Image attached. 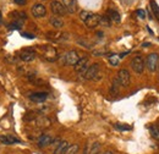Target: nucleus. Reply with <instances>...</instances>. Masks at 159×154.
<instances>
[{"instance_id":"f257e3e1","label":"nucleus","mask_w":159,"mask_h":154,"mask_svg":"<svg viewBox=\"0 0 159 154\" xmlns=\"http://www.w3.org/2000/svg\"><path fill=\"white\" fill-rule=\"evenodd\" d=\"M42 55H43V58L45 59L47 61H50V62L58 60V58H59L57 49L54 47H50V45L42 47Z\"/></svg>"},{"instance_id":"f03ea898","label":"nucleus","mask_w":159,"mask_h":154,"mask_svg":"<svg viewBox=\"0 0 159 154\" xmlns=\"http://www.w3.org/2000/svg\"><path fill=\"white\" fill-rule=\"evenodd\" d=\"M159 65V55L157 53H151L149 55H147L146 59V67L151 71V72H154L157 69H158Z\"/></svg>"},{"instance_id":"7ed1b4c3","label":"nucleus","mask_w":159,"mask_h":154,"mask_svg":"<svg viewBox=\"0 0 159 154\" xmlns=\"http://www.w3.org/2000/svg\"><path fill=\"white\" fill-rule=\"evenodd\" d=\"M144 67H146V65H144V61H143L142 57L137 55V57L132 58V60H131V69L136 74H142L144 71Z\"/></svg>"},{"instance_id":"20e7f679","label":"nucleus","mask_w":159,"mask_h":154,"mask_svg":"<svg viewBox=\"0 0 159 154\" xmlns=\"http://www.w3.org/2000/svg\"><path fill=\"white\" fill-rule=\"evenodd\" d=\"M50 10H52V12H53L54 15H57V16H62V15H65V14L67 12V10H66V7L64 6V4L58 1V0H54V1L50 2Z\"/></svg>"},{"instance_id":"39448f33","label":"nucleus","mask_w":159,"mask_h":154,"mask_svg":"<svg viewBox=\"0 0 159 154\" xmlns=\"http://www.w3.org/2000/svg\"><path fill=\"white\" fill-rule=\"evenodd\" d=\"M116 79L119 81L120 86H122V87H127V86L130 84V81H131V76H130L129 70H126V69H121V70H119Z\"/></svg>"},{"instance_id":"423d86ee","label":"nucleus","mask_w":159,"mask_h":154,"mask_svg":"<svg viewBox=\"0 0 159 154\" xmlns=\"http://www.w3.org/2000/svg\"><path fill=\"white\" fill-rule=\"evenodd\" d=\"M80 60L79 53L76 50H70L64 55V64L65 65H70V66H75L76 62Z\"/></svg>"},{"instance_id":"0eeeda50","label":"nucleus","mask_w":159,"mask_h":154,"mask_svg":"<svg viewBox=\"0 0 159 154\" xmlns=\"http://www.w3.org/2000/svg\"><path fill=\"white\" fill-rule=\"evenodd\" d=\"M98 74H99V64H92L83 74V77L84 79H96Z\"/></svg>"},{"instance_id":"6e6552de","label":"nucleus","mask_w":159,"mask_h":154,"mask_svg":"<svg viewBox=\"0 0 159 154\" xmlns=\"http://www.w3.org/2000/svg\"><path fill=\"white\" fill-rule=\"evenodd\" d=\"M88 62H89V59L87 58V57L80 58V60L75 65V71L77 74H80V75H83L86 72V70L88 69Z\"/></svg>"},{"instance_id":"1a4fd4ad","label":"nucleus","mask_w":159,"mask_h":154,"mask_svg":"<svg viewBox=\"0 0 159 154\" xmlns=\"http://www.w3.org/2000/svg\"><path fill=\"white\" fill-rule=\"evenodd\" d=\"M99 20H100L99 15L91 12V15L83 21V23H84L86 27H88V28H96V27L99 25Z\"/></svg>"},{"instance_id":"9d476101","label":"nucleus","mask_w":159,"mask_h":154,"mask_svg":"<svg viewBox=\"0 0 159 154\" xmlns=\"http://www.w3.org/2000/svg\"><path fill=\"white\" fill-rule=\"evenodd\" d=\"M32 15L37 19H40L47 15V9L43 4H34L32 6Z\"/></svg>"},{"instance_id":"9b49d317","label":"nucleus","mask_w":159,"mask_h":154,"mask_svg":"<svg viewBox=\"0 0 159 154\" xmlns=\"http://www.w3.org/2000/svg\"><path fill=\"white\" fill-rule=\"evenodd\" d=\"M0 142L5 146H12V144L20 143L21 141L12 135H0Z\"/></svg>"},{"instance_id":"f8f14e48","label":"nucleus","mask_w":159,"mask_h":154,"mask_svg":"<svg viewBox=\"0 0 159 154\" xmlns=\"http://www.w3.org/2000/svg\"><path fill=\"white\" fill-rule=\"evenodd\" d=\"M20 59L26 61V62H31L36 59V53L31 49H25V50H21L20 52Z\"/></svg>"},{"instance_id":"ddd939ff","label":"nucleus","mask_w":159,"mask_h":154,"mask_svg":"<svg viewBox=\"0 0 159 154\" xmlns=\"http://www.w3.org/2000/svg\"><path fill=\"white\" fill-rule=\"evenodd\" d=\"M53 142H54V138H53L52 136L42 135L39 138H38V147H39V148H45V147L53 144Z\"/></svg>"},{"instance_id":"4468645a","label":"nucleus","mask_w":159,"mask_h":154,"mask_svg":"<svg viewBox=\"0 0 159 154\" xmlns=\"http://www.w3.org/2000/svg\"><path fill=\"white\" fill-rule=\"evenodd\" d=\"M47 37L49 39L57 40V42H61V40L67 39V34L64 33V32H60V31H53V32H48L47 33Z\"/></svg>"},{"instance_id":"2eb2a0df","label":"nucleus","mask_w":159,"mask_h":154,"mask_svg":"<svg viewBox=\"0 0 159 154\" xmlns=\"http://www.w3.org/2000/svg\"><path fill=\"white\" fill-rule=\"evenodd\" d=\"M36 125H37L39 129H48V127H50L52 121H50L47 116L40 115V116H37V119H36Z\"/></svg>"},{"instance_id":"dca6fc26","label":"nucleus","mask_w":159,"mask_h":154,"mask_svg":"<svg viewBox=\"0 0 159 154\" xmlns=\"http://www.w3.org/2000/svg\"><path fill=\"white\" fill-rule=\"evenodd\" d=\"M48 98V94L45 92H34L30 94V99L34 103H43Z\"/></svg>"},{"instance_id":"f3484780","label":"nucleus","mask_w":159,"mask_h":154,"mask_svg":"<svg viewBox=\"0 0 159 154\" xmlns=\"http://www.w3.org/2000/svg\"><path fill=\"white\" fill-rule=\"evenodd\" d=\"M62 4H64V6L66 7L67 12H70V14L76 12V10H77L76 0H62Z\"/></svg>"},{"instance_id":"a211bd4d","label":"nucleus","mask_w":159,"mask_h":154,"mask_svg":"<svg viewBox=\"0 0 159 154\" xmlns=\"http://www.w3.org/2000/svg\"><path fill=\"white\" fill-rule=\"evenodd\" d=\"M69 142L67 141H60V143L55 147L54 149V154H65L66 149L69 148Z\"/></svg>"},{"instance_id":"6ab92c4d","label":"nucleus","mask_w":159,"mask_h":154,"mask_svg":"<svg viewBox=\"0 0 159 154\" xmlns=\"http://www.w3.org/2000/svg\"><path fill=\"white\" fill-rule=\"evenodd\" d=\"M49 23H50L54 28H57V29H59V28H61V27L64 26V21L60 19V17H57V16H52V17L49 19Z\"/></svg>"},{"instance_id":"aec40b11","label":"nucleus","mask_w":159,"mask_h":154,"mask_svg":"<svg viewBox=\"0 0 159 154\" xmlns=\"http://www.w3.org/2000/svg\"><path fill=\"white\" fill-rule=\"evenodd\" d=\"M107 16L111 20V21H114V22H120V20H121L119 12L115 11V10H113V9H109L107 11Z\"/></svg>"},{"instance_id":"412c9836","label":"nucleus","mask_w":159,"mask_h":154,"mask_svg":"<svg viewBox=\"0 0 159 154\" xmlns=\"http://www.w3.org/2000/svg\"><path fill=\"white\" fill-rule=\"evenodd\" d=\"M100 151H102L100 143L99 142H94L89 148V154H100Z\"/></svg>"},{"instance_id":"4be33fe9","label":"nucleus","mask_w":159,"mask_h":154,"mask_svg":"<svg viewBox=\"0 0 159 154\" xmlns=\"http://www.w3.org/2000/svg\"><path fill=\"white\" fill-rule=\"evenodd\" d=\"M79 151H80V144L75 143V144L69 146V148L66 149L65 154H79Z\"/></svg>"},{"instance_id":"5701e85b","label":"nucleus","mask_w":159,"mask_h":154,"mask_svg":"<svg viewBox=\"0 0 159 154\" xmlns=\"http://www.w3.org/2000/svg\"><path fill=\"white\" fill-rule=\"evenodd\" d=\"M151 9H152V12H153L154 17L159 20V6L154 0H151Z\"/></svg>"},{"instance_id":"b1692460","label":"nucleus","mask_w":159,"mask_h":154,"mask_svg":"<svg viewBox=\"0 0 159 154\" xmlns=\"http://www.w3.org/2000/svg\"><path fill=\"white\" fill-rule=\"evenodd\" d=\"M149 132H151V136L152 138H154L156 141H159V127L158 126H151L149 127Z\"/></svg>"},{"instance_id":"393cba45","label":"nucleus","mask_w":159,"mask_h":154,"mask_svg":"<svg viewBox=\"0 0 159 154\" xmlns=\"http://www.w3.org/2000/svg\"><path fill=\"white\" fill-rule=\"evenodd\" d=\"M99 25H102L103 27H110L111 26V20L109 19L108 16H100Z\"/></svg>"},{"instance_id":"a878e982","label":"nucleus","mask_w":159,"mask_h":154,"mask_svg":"<svg viewBox=\"0 0 159 154\" xmlns=\"http://www.w3.org/2000/svg\"><path fill=\"white\" fill-rule=\"evenodd\" d=\"M11 15L14 16V20H21V21H23V20L27 19V15L25 12H22V11H15Z\"/></svg>"},{"instance_id":"bb28decb","label":"nucleus","mask_w":159,"mask_h":154,"mask_svg":"<svg viewBox=\"0 0 159 154\" xmlns=\"http://www.w3.org/2000/svg\"><path fill=\"white\" fill-rule=\"evenodd\" d=\"M119 86H120V83H119V81L115 78L114 79V82H113V86H111V93L113 94H118L119 93Z\"/></svg>"},{"instance_id":"cd10ccee","label":"nucleus","mask_w":159,"mask_h":154,"mask_svg":"<svg viewBox=\"0 0 159 154\" xmlns=\"http://www.w3.org/2000/svg\"><path fill=\"white\" fill-rule=\"evenodd\" d=\"M114 127H115L116 130H120V131H130V130H131V126L124 125V124H115Z\"/></svg>"},{"instance_id":"c85d7f7f","label":"nucleus","mask_w":159,"mask_h":154,"mask_svg":"<svg viewBox=\"0 0 159 154\" xmlns=\"http://www.w3.org/2000/svg\"><path fill=\"white\" fill-rule=\"evenodd\" d=\"M119 60H120V57H118V55H110V57H109V62H110L113 66H116V65L119 64Z\"/></svg>"},{"instance_id":"c756f323","label":"nucleus","mask_w":159,"mask_h":154,"mask_svg":"<svg viewBox=\"0 0 159 154\" xmlns=\"http://www.w3.org/2000/svg\"><path fill=\"white\" fill-rule=\"evenodd\" d=\"M89 15H91V11H86V10H83V11L80 12V19L82 20V21H84Z\"/></svg>"},{"instance_id":"7c9ffc66","label":"nucleus","mask_w":159,"mask_h":154,"mask_svg":"<svg viewBox=\"0 0 159 154\" xmlns=\"http://www.w3.org/2000/svg\"><path fill=\"white\" fill-rule=\"evenodd\" d=\"M136 14H137V16H139L141 19H144L146 17V11L144 10H137Z\"/></svg>"},{"instance_id":"2f4dec72","label":"nucleus","mask_w":159,"mask_h":154,"mask_svg":"<svg viewBox=\"0 0 159 154\" xmlns=\"http://www.w3.org/2000/svg\"><path fill=\"white\" fill-rule=\"evenodd\" d=\"M22 36H23V37H26V38H28V39L34 38V36H33V34H31V33H26V32H22Z\"/></svg>"},{"instance_id":"473e14b6","label":"nucleus","mask_w":159,"mask_h":154,"mask_svg":"<svg viewBox=\"0 0 159 154\" xmlns=\"http://www.w3.org/2000/svg\"><path fill=\"white\" fill-rule=\"evenodd\" d=\"M14 1H15L17 5H25V4L27 2V0H14Z\"/></svg>"},{"instance_id":"72a5a7b5","label":"nucleus","mask_w":159,"mask_h":154,"mask_svg":"<svg viewBox=\"0 0 159 154\" xmlns=\"http://www.w3.org/2000/svg\"><path fill=\"white\" fill-rule=\"evenodd\" d=\"M103 154H113V152H110V151H107V152H104Z\"/></svg>"},{"instance_id":"f704fd0d","label":"nucleus","mask_w":159,"mask_h":154,"mask_svg":"<svg viewBox=\"0 0 159 154\" xmlns=\"http://www.w3.org/2000/svg\"><path fill=\"white\" fill-rule=\"evenodd\" d=\"M1 17H2V16H1V12H0V23L2 22V19H1Z\"/></svg>"},{"instance_id":"c9c22d12","label":"nucleus","mask_w":159,"mask_h":154,"mask_svg":"<svg viewBox=\"0 0 159 154\" xmlns=\"http://www.w3.org/2000/svg\"><path fill=\"white\" fill-rule=\"evenodd\" d=\"M83 154H87V147L84 148V152H83Z\"/></svg>"},{"instance_id":"e433bc0d","label":"nucleus","mask_w":159,"mask_h":154,"mask_svg":"<svg viewBox=\"0 0 159 154\" xmlns=\"http://www.w3.org/2000/svg\"><path fill=\"white\" fill-rule=\"evenodd\" d=\"M158 75H159V65H158Z\"/></svg>"}]
</instances>
